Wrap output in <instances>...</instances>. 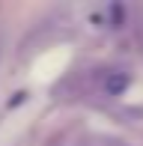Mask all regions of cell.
<instances>
[{
    "mask_svg": "<svg viewBox=\"0 0 143 146\" xmlns=\"http://www.w3.org/2000/svg\"><path fill=\"white\" fill-rule=\"evenodd\" d=\"M0 48H3V42H0Z\"/></svg>",
    "mask_w": 143,
    "mask_h": 146,
    "instance_id": "7a4b0ae2",
    "label": "cell"
},
{
    "mask_svg": "<svg viewBox=\"0 0 143 146\" xmlns=\"http://www.w3.org/2000/svg\"><path fill=\"white\" fill-rule=\"evenodd\" d=\"M125 84H128V78H125V75H110L105 87H107L110 96H116V92H122V90H125Z\"/></svg>",
    "mask_w": 143,
    "mask_h": 146,
    "instance_id": "6da1fadb",
    "label": "cell"
}]
</instances>
